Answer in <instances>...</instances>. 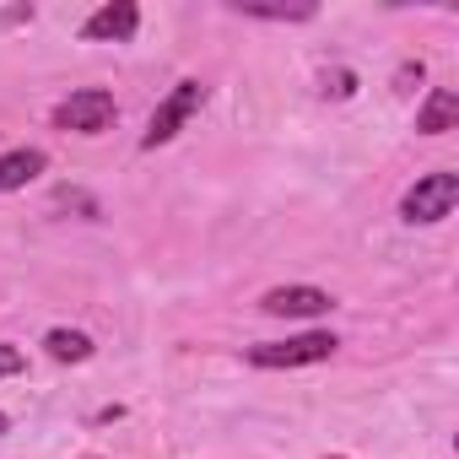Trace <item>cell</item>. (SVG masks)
Returning <instances> with one entry per match:
<instances>
[{
	"mask_svg": "<svg viewBox=\"0 0 459 459\" xmlns=\"http://www.w3.org/2000/svg\"><path fill=\"white\" fill-rule=\"evenodd\" d=\"M135 28H141V6H130V0H108V6H98L82 22V39H92V44H125V39H135Z\"/></svg>",
	"mask_w": 459,
	"mask_h": 459,
	"instance_id": "obj_6",
	"label": "cell"
},
{
	"mask_svg": "<svg viewBox=\"0 0 459 459\" xmlns=\"http://www.w3.org/2000/svg\"><path fill=\"white\" fill-rule=\"evenodd\" d=\"M49 168V157L39 146H17V152H0V195H12V189H28L39 173Z\"/></svg>",
	"mask_w": 459,
	"mask_h": 459,
	"instance_id": "obj_7",
	"label": "cell"
},
{
	"mask_svg": "<svg viewBox=\"0 0 459 459\" xmlns=\"http://www.w3.org/2000/svg\"><path fill=\"white\" fill-rule=\"evenodd\" d=\"M44 351H49L55 362H87V357H92V341H87L82 330H49V335H44Z\"/></svg>",
	"mask_w": 459,
	"mask_h": 459,
	"instance_id": "obj_9",
	"label": "cell"
},
{
	"mask_svg": "<svg viewBox=\"0 0 459 459\" xmlns=\"http://www.w3.org/2000/svg\"><path fill=\"white\" fill-rule=\"evenodd\" d=\"M260 308H265L271 319H319V314L335 308V298H330L325 287H271V292L260 298Z\"/></svg>",
	"mask_w": 459,
	"mask_h": 459,
	"instance_id": "obj_5",
	"label": "cell"
},
{
	"mask_svg": "<svg viewBox=\"0 0 459 459\" xmlns=\"http://www.w3.org/2000/svg\"><path fill=\"white\" fill-rule=\"evenodd\" d=\"M454 125H459V92L432 87L427 103H421V114H416V130H421V135H443V130H454Z\"/></svg>",
	"mask_w": 459,
	"mask_h": 459,
	"instance_id": "obj_8",
	"label": "cell"
},
{
	"mask_svg": "<svg viewBox=\"0 0 459 459\" xmlns=\"http://www.w3.org/2000/svg\"><path fill=\"white\" fill-rule=\"evenodd\" d=\"M454 205H459V173L437 168V173H427V178H416V184L405 189L400 216H405L411 227H432V221L454 216Z\"/></svg>",
	"mask_w": 459,
	"mask_h": 459,
	"instance_id": "obj_1",
	"label": "cell"
},
{
	"mask_svg": "<svg viewBox=\"0 0 459 459\" xmlns=\"http://www.w3.org/2000/svg\"><path fill=\"white\" fill-rule=\"evenodd\" d=\"M0 432H6V411H0Z\"/></svg>",
	"mask_w": 459,
	"mask_h": 459,
	"instance_id": "obj_12",
	"label": "cell"
},
{
	"mask_svg": "<svg viewBox=\"0 0 459 459\" xmlns=\"http://www.w3.org/2000/svg\"><path fill=\"white\" fill-rule=\"evenodd\" d=\"M335 346L341 341L330 330H308V335H292V341H260V346H249V362L255 368H314V362H330Z\"/></svg>",
	"mask_w": 459,
	"mask_h": 459,
	"instance_id": "obj_2",
	"label": "cell"
},
{
	"mask_svg": "<svg viewBox=\"0 0 459 459\" xmlns=\"http://www.w3.org/2000/svg\"><path fill=\"white\" fill-rule=\"evenodd\" d=\"M114 119H119V103L103 87H82L55 108V130H71V135H103Z\"/></svg>",
	"mask_w": 459,
	"mask_h": 459,
	"instance_id": "obj_3",
	"label": "cell"
},
{
	"mask_svg": "<svg viewBox=\"0 0 459 459\" xmlns=\"http://www.w3.org/2000/svg\"><path fill=\"white\" fill-rule=\"evenodd\" d=\"M205 103V87L200 82H178L162 103H157V114H152V125H146V135H141V146L146 152H157V146H168L184 125H189V114Z\"/></svg>",
	"mask_w": 459,
	"mask_h": 459,
	"instance_id": "obj_4",
	"label": "cell"
},
{
	"mask_svg": "<svg viewBox=\"0 0 459 459\" xmlns=\"http://www.w3.org/2000/svg\"><path fill=\"white\" fill-rule=\"evenodd\" d=\"M238 17H260V22H308L314 6H260V0H233Z\"/></svg>",
	"mask_w": 459,
	"mask_h": 459,
	"instance_id": "obj_10",
	"label": "cell"
},
{
	"mask_svg": "<svg viewBox=\"0 0 459 459\" xmlns=\"http://www.w3.org/2000/svg\"><path fill=\"white\" fill-rule=\"evenodd\" d=\"M28 368V357L17 351V346H0V378H12V373H22Z\"/></svg>",
	"mask_w": 459,
	"mask_h": 459,
	"instance_id": "obj_11",
	"label": "cell"
}]
</instances>
